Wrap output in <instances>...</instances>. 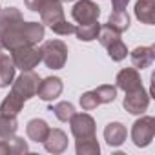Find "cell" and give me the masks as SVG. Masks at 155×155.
<instances>
[{
  "label": "cell",
  "mask_w": 155,
  "mask_h": 155,
  "mask_svg": "<svg viewBox=\"0 0 155 155\" xmlns=\"http://www.w3.org/2000/svg\"><path fill=\"white\" fill-rule=\"evenodd\" d=\"M81 106H82L84 111H91V110H95V108L99 106V101H97L95 93H93V91H86V93H82V97H81Z\"/></svg>",
  "instance_id": "obj_30"
},
{
  "label": "cell",
  "mask_w": 155,
  "mask_h": 155,
  "mask_svg": "<svg viewBox=\"0 0 155 155\" xmlns=\"http://www.w3.org/2000/svg\"><path fill=\"white\" fill-rule=\"evenodd\" d=\"M26 133H28V137H29L31 140H35V142H44V139H46L48 133H49V126H48V122L42 120V119H31V120L28 122V126H26Z\"/></svg>",
  "instance_id": "obj_16"
},
{
  "label": "cell",
  "mask_w": 155,
  "mask_h": 155,
  "mask_svg": "<svg viewBox=\"0 0 155 155\" xmlns=\"http://www.w3.org/2000/svg\"><path fill=\"white\" fill-rule=\"evenodd\" d=\"M60 2H73V0H60Z\"/></svg>",
  "instance_id": "obj_33"
},
{
  "label": "cell",
  "mask_w": 155,
  "mask_h": 155,
  "mask_svg": "<svg viewBox=\"0 0 155 155\" xmlns=\"http://www.w3.org/2000/svg\"><path fill=\"white\" fill-rule=\"evenodd\" d=\"M11 55H13L15 68L22 69V71H31V69L37 68L38 62L42 60V57H40V49L35 48V46H24V48L13 49Z\"/></svg>",
  "instance_id": "obj_6"
},
{
  "label": "cell",
  "mask_w": 155,
  "mask_h": 155,
  "mask_svg": "<svg viewBox=\"0 0 155 155\" xmlns=\"http://www.w3.org/2000/svg\"><path fill=\"white\" fill-rule=\"evenodd\" d=\"M155 60V48L153 46H139L131 51V64L135 69L150 68Z\"/></svg>",
  "instance_id": "obj_14"
},
{
  "label": "cell",
  "mask_w": 155,
  "mask_h": 155,
  "mask_svg": "<svg viewBox=\"0 0 155 155\" xmlns=\"http://www.w3.org/2000/svg\"><path fill=\"white\" fill-rule=\"evenodd\" d=\"M117 88H120L124 93L128 91H133V90H139L142 84H140V75L135 68H124L117 73Z\"/></svg>",
  "instance_id": "obj_11"
},
{
  "label": "cell",
  "mask_w": 155,
  "mask_h": 155,
  "mask_svg": "<svg viewBox=\"0 0 155 155\" xmlns=\"http://www.w3.org/2000/svg\"><path fill=\"white\" fill-rule=\"evenodd\" d=\"M18 122L17 117H8V115H0V140L9 139L17 133Z\"/></svg>",
  "instance_id": "obj_22"
},
{
  "label": "cell",
  "mask_w": 155,
  "mask_h": 155,
  "mask_svg": "<svg viewBox=\"0 0 155 155\" xmlns=\"http://www.w3.org/2000/svg\"><path fill=\"white\" fill-rule=\"evenodd\" d=\"M153 135H155V119L146 115V117H140L139 120L133 122V128H131V140L137 148H144L148 146L151 140H153Z\"/></svg>",
  "instance_id": "obj_4"
},
{
  "label": "cell",
  "mask_w": 155,
  "mask_h": 155,
  "mask_svg": "<svg viewBox=\"0 0 155 155\" xmlns=\"http://www.w3.org/2000/svg\"><path fill=\"white\" fill-rule=\"evenodd\" d=\"M42 38H44V24L20 20L0 37V46L13 51V49L24 48V46H35Z\"/></svg>",
  "instance_id": "obj_1"
},
{
  "label": "cell",
  "mask_w": 155,
  "mask_h": 155,
  "mask_svg": "<svg viewBox=\"0 0 155 155\" xmlns=\"http://www.w3.org/2000/svg\"><path fill=\"white\" fill-rule=\"evenodd\" d=\"M148 104H150V95L146 93V90L140 86L139 90H133V91H128L126 97H124V110L131 115H140L148 110Z\"/></svg>",
  "instance_id": "obj_8"
},
{
  "label": "cell",
  "mask_w": 155,
  "mask_h": 155,
  "mask_svg": "<svg viewBox=\"0 0 155 155\" xmlns=\"http://www.w3.org/2000/svg\"><path fill=\"white\" fill-rule=\"evenodd\" d=\"M62 81L58 79V77H48V79L40 81L38 82V88H37V95L38 99L49 102V101H55L60 97L62 93Z\"/></svg>",
  "instance_id": "obj_10"
},
{
  "label": "cell",
  "mask_w": 155,
  "mask_h": 155,
  "mask_svg": "<svg viewBox=\"0 0 155 155\" xmlns=\"http://www.w3.org/2000/svg\"><path fill=\"white\" fill-rule=\"evenodd\" d=\"M38 13H40L42 24H46V26H53L55 22L66 18V17H64V9H62V2H60V0H48V2L42 6V9H40Z\"/></svg>",
  "instance_id": "obj_12"
},
{
  "label": "cell",
  "mask_w": 155,
  "mask_h": 155,
  "mask_svg": "<svg viewBox=\"0 0 155 155\" xmlns=\"http://www.w3.org/2000/svg\"><path fill=\"white\" fill-rule=\"evenodd\" d=\"M28 151H29V146L20 137L13 135L9 139L0 140V153H28Z\"/></svg>",
  "instance_id": "obj_20"
},
{
  "label": "cell",
  "mask_w": 155,
  "mask_h": 155,
  "mask_svg": "<svg viewBox=\"0 0 155 155\" xmlns=\"http://www.w3.org/2000/svg\"><path fill=\"white\" fill-rule=\"evenodd\" d=\"M49 111H53V113H55V117H57L60 122H68V120L73 117L75 108H73V104H71V102L62 101V102H57L55 106H51V108H49Z\"/></svg>",
  "instance_id": "obj_23"
},
{
  "label": "cell",
  "mask_w": 155,
  "mask_h": 155,
  "mask_svg": "<svg viewBox=\"0 0 155 155\" xmlns=\"http://www.w3.org/2000/svg\"><path fill=\"white\" fill-rule=\"evenodd\" d=\"M38 82H40V77H38L33 69H31V71H22V75L18 77V79H17L15 82H11V84H13L11 91H13L15 95H18L20 99L28 101V99H31V97L37 95Z\"/></svg>",
  "instance_id": "obj_5"
},
{
  "label": "cell",
  "mask_w": 155,
  "mask_h": 155,
  "mask_svg": "<svg viewBox=\"0 0 155 155\" xmlns=\"http://www.w3.org/2000/svg\"><path fill=\"white\" fill-rule=\"evenodd\" d=\"M99 31H101V24L99 20L95 22H90V24H79L75 26V35L79 40H84V42H91L99 37Z\"/></svg>",
  "instance_id": "obj_21"
},
{
  "label": "cell",
  "mask_w": 155,
  "mask_h": 155,
  "mask_svg": "<svg viewBox=\"0 0 155 155\" xmlns=\"http://www.w3.org/2000/svg\"><path fill=\"white\" fill-rule=\"evenodd\" d=\"M120 31H117L115 28H111L110 24H104V26H101V31H99V42L104 46V48H108L110 44H113L115 40H119L120 38Z\"/></svg>",
  "instance_id": "obj_25"
},
{
  "label": "cell",
  "mask_w": 155,
  "mask_h": 155,
  "mask_svg": "<svg viewBox=\"0 0 155 155\" xmlns=\"http://www.w3.org/2000/svg\"><path fill=\"white\" fill-rule=\"evenodd\" d=\"M15 62L8 48L0 46V88H8L15 81Z\"/></svg>",
  "instance_id": "obj_9"
},
{
  "label": "cell",
  "mask_w": 155,
  "mask_h": 155,
  "mask_svg": "<svg viewBox=\"0 0 155 155\" xmlns=\"http://www.w3.org/2000/svg\"><path fill=\"white\" fill-rule=\"evenodd\" d=\"M0 9H2V8H0Z\"/></svg>",
  "instance_id": "obj_34"
},
{
  "label": "cell",
  "mask_w": 155,
  "mask_h": 155,
  "mask_svg": "<svg viewBox=\"0 0 155 155\" xmlns=\"http://www.w3.org/2000/svg\"><path fill=\"white\" fill-rule=\"evenodd\" d=\"M51 28V31L53 33H57V35H71V33H75V26L73 24H69L66 18H62V20H58V22H55L53 26H49Z\"/></svg>",
  "instance_id": "obj_29"
},
{
  "label": "cell",
  "mask_w": 155,
  "mask_h": 155,
  "mask_svg": "<svg viewBox=\"0 0 155 155\" xmlns=\"http://www.w3.org/2000/svg\"><path fill=\"white\" fill-rule=\"evenodd\" d=\"M99 15H101V8L95 2H91V0H79L71 9L73 20L79 24L95 22V20H99Z\"/></svg>",
  "instance_id": "obj_7"
},
{
  "label": "cell",
  "mask_w": 155,
  "mask_h": 155,
  "mask_svg": "<svg viewBox=\"0 0 155 155\" xmlns=\"http://www.w3.org/2000/svg\"><path fill=\"white\" fill-rule=\"evenodd\" d=\"M130 0H111V6H113V11H122L126 9Z\"/></svg>",
  "instance_id": "obj_32"
},
{
  "label": "cell",
  "mask_w": 155,
  "mask_h": 155,
  "mask_svg": "<svg viewBox=\"0 0 155 155\" xmlns=\"http://www.w3.org/2000/svg\"><path fill=\"white\" fill-rule=\"evenodd\" d=\"M48 2V0H24V4H26V8L28 9H31V11H40L42 9V6Z\"/></svg>",
  "instance_id": "obj_31"
},
{
  "label": "cell",
  "mask_w": 155,
  "mask_h": 155,
  "mask_svg": "<svg viewBox=\"0 0 155 155\" xmlns=\"http://www.w3.org/2000/svg\"><path fill=\"white\" fill-rule=\"evenodd\" d=\"M71 126V133L75 140H86L95 139V120L90 113H73V117L68 120Z\"/></svg>",
  "instance_id": "obj_3"
},
{
  "label": "cell",
  "mask_w": 155,
  "mask_h": 155,
  "mask_svg": "<svg viewBox=\"0 0 155 155\" xmlns=\"http://www.w3.org/2000/svg\"><path fill=\"white\" fill-rule=\"evenodd\" d=\"M44 148L49 153H62V151H66V148H68V135L62 130H58V128H55V130L49 128V133L44 139Z\"/></svg>",
  "instance_id": "obj_13"
},
{
  "label": "cell",
  "mask_w": 155,
  "mask_h": 155,
  "mask_svg": "<svg viewBox=\"0 0 155 155\" xmlns=\"http://www.w3.org/2000/svg\"><path fill=\"white\" fill-rule=\"evenodd\" d=\"M99 104H108V102H113L115 97H117V88L115 86H110V84H102L99 86L97 90H93Z\"/></svg>",
  "instance_id": "obj_26"
},
{
  "label": "cell",
  "mask_w": 155,
  "mask_h": 155,
  "mask_svg": "<svg viewBox=\"0 0 155 155\" xmlns=\"http://www.w3.org/2000/svg\"><path fill=\"white\" fill-rule=\"evenodd\" d=\"M77 153L79 155H95L101 151V146L97 142V137L95 139H86V140H77Z\"/></svg>",
  "instance_id": "obj_27"
},
{
  "label": "cell",
  "mask_w": 155,
  "mask_h": 155,
  "mask_svg": "<svg viewBox=\"0 0 155 155\" xmlns=\"http://www.w3.org/2000/svg\"><path fill=\"white\" fill-rule=\"evenodd\" d=\"M108 24L111 26V28H115L117 31H120V33H124L128 28H130V17H128V13L122 9V11H113L111 15H110V18H108Z\"/></svg>",
  "instance_id": "obj_24"
},
{
  "label": "cell",
  "mask_w": 155,
  "mask_h": 155,
  "mask_svg": "<svg viewBox=\"0 0 155 155\" xmlns=\"http://www.w3.org/2000/svg\"><path fill=\"white\" fill-rule=\"evenodd\" d=\"M135 15L142 24L155 22V0H139L135 4Z\"/></svg>",
  "instance_id": "obj_18"
},
{
  "label": "cell",
  "mask_w": 155,
  "mask_h": 155,
  "mask_svg": "<svg viewBox=\"0 0 155 155\" xmlns=\"http://www.w3.org/2000/svg\"><path fill=\"white\" fill-rule=\"evenodd\" d=\"M108 55L111 57V60H115V62H120V60H124L126 58V55H128V48H126V44L119 38V40H115L113 44H110L108 48Z\"/></svg>",
  "instance_id": "obj_28"
},
{
  "label": "cell",
  "mask_w": 155,
  "mask_h": 155,
  "mask_svg": "<svg viewBox=\"0 0 155 155\" xmlns=\"http://www.w3.org/2000/svg\"><path fill=\"white\" fill-rule=\"evenodd\" d=\"M40 57L49 69H60L68 60V46L62 40H46L40 46Z\"/></svg>",
  "instance_id": "obj_2"
},
{
  "label": "cell",
  "mask_w": 155,
  "mask_h": 155,
  "mask_svg": "<svg viewBox=\"0 0 155 155\" xmlns=\"http://www.w3.org/2000/svg\"><path fill=\"white\" fill-rule=\"evenodd\" d=\"M24 99H20L18 95H15L13 91L2 101V104H0V115H8V117H17L22 108H24Z\"/></svg>",
  "instance_id": "obj_17"
},
{
  "label": "cell",
  "mask_w": 155,
  "mask_h": 155,
  "mask_svg": "<svg viewBox=\"0 0 155 155\" xmlns=\"http://www.w3.org/2000/svg\"><path fill=\"white\" fill-rule=\"evenodd\" d=\"M24 20L22 13L17 8H6V9H0V37H2L11 26H15L17 22Z\"/></svg>",
  "instance_id": "obj_19"
},
{
  "label": "cell",
  "mask_w": 155,
  "mask_h": 155,
  "mask_svg": "<svg viewBox=\"0 0 155 155\" xmlns=\"http://www.w3.org/2000/svg\"><path fill=\"white\" fill-rule=\"evenodd\" d=\"M126 135H128V131L120 122H110L104 128V139L110 146H120L126 140Z\"/></svg>",
  "instance_id": "obj_15"
}]
</instances>
